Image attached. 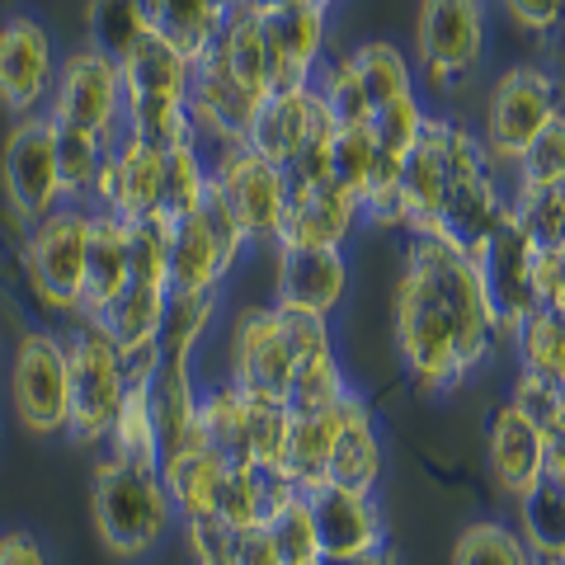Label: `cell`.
Returning <instances> with one entry per match:
<instances>
[{
    "label": "cell",
    "instance_id": "6da1fadb",
    "mask_svg": "<svg viewBox=\"0 0 565 565\" xmlns=\"http://www.w3.org/2000/svg\"><path fill=\"white\" fill-rule=\"evenodd\" d=\"M396 359L419 396H448L500 353L471 255L444 236H405L396 269Z\"/></svg>",
    "mask_w": 565,
    "mask_h": 565
},
{
    "label": "cell",
    "instance_id": "7a4b0ae2",
    "mask_svg": "<svg viewBox=\"0 0 565 565\" xmlns=\"http://www.w3.org/2000/svg\"><path fill=\"white\" fill-rule=\"evenodd\" d=\"M490 0H419L415 6V76L424 99L457 95L490 57Z\"/></svg>",
    "mask_w": 565,
    "mask_h": 565
},
{
    "label": "cell",
    "instance_id": "3957f363",
    "mask_svg": "<svg viewBox=\"0 0 565 565\" xmlns=\"http://www.w3.org/2000/svg\"><path fill=\"white\" fill-rule=\"evenodd\" d=\"M90 514L95 533L122 561H141L170 537L180 523L170 509V494L156 471H132L118 462L95 457V486H90Z\"/></svg>",
    "mask_w": 565,
    "mask_h": 565
},
{
    "label": "cell",
    "instance_id": "277c9868",
    "mask_svg": "<svg viewBox=\"0 0 565 565\" xmlns=\"http://www.w3.org/2000/svg\"><path fill=\"white\" fill-rule=\"evenodd\" d=\"M565 109V81L556 66L546 62H514L490 81L486 109H481V147L494 166L509 174V166L523 156V147L533 141L546 122Z\"/></svg>",
    "mask_w": 565,
    "mask_h": 565
},
{
    "label": "cell",
    "instance_id": "5b68a950",
    "mask_svg": "<svg viewBox=\"0 0 565 565\" xmlns=\"http://www.w3.org/2000/svg\"><path fill=\"white\" fill-rule=\"evenodd\" d=\"M62 344H66V438L99 452L122 396H128V382L118 373V349L90 321H66Z\"/></svg>",
    "mask_w": 565,
    "mask_h": 565
},
{
    "label": "cell",
    "instance_id": "8992f818",
    "mask_svg": "<svg viewBox=\"0 0 565 565\" xmlns=\"http://www.w3.org/2000/svg\"><path fill=\"white\" fill-rule=\"evenodd\" d=\"M85 241H90V207L57 203L39 222L24 226L20 259L29 274V288L43 297L47 311L76 316L81 302V278H85Z\"/></svg>",
    "mask_w": 565,
    "mask_h": 565
},
{
    "label": "cell",
    "instance_id": "52a82bcc",
    "mask_svg": "<svg viewBox=\"0 0 565 565\" xmlns=\"http://www.w3.org/2000/svg\"><path fill=\"white\" fill-rule=\"evenodd\" d=\"M6 401L24 434H66V344L62 330H24L10 344Z\"/></svg>",
    "mask_w": 565,
    "mask_h": 565
},
{
    "label": "cell",
    "instance_id": "ba28073f",
    "mask_svg": "<svg viewBox=\"0 0 565 565\" xmlns=\"http://www.w3.org/2000/svg\"><path fill=\"white\" fill-rule=\"evenodd\" d=\"M292 344L269 302L236 307L222 326V382H232L245 396H269L288 405L292 386Z\"/></svg>",
    "mask_w": 565,
    "mask_h": 565
},
{
    "label": "cell",
    "instance_id": "9c48e42d",
    "mask_svg": "<svg viewBox=\"0 0 565 565\" xmlns=\"http://www.w3.org/2000/svg\"><path fill=\"white\" fill-rule=\"evenodd\" d=\"M207 180L217 189V199L236 217L241 236L250 250H274L278 222L288 207V174L269 166L250 147H226L222 156L207 161Z\"/></svg>",
    "mask_w": 565,
    "mask_h": 565
},
{
    "label": "cell",
    "instance_id": "30bf717a",
    "mask_svg": "<svg viewBox=\"0 0 565 565\" xmlns=\"http://www.w3.org/2000/svg\"><path fill=\"white\" fill-rule=\"evenodd\" d=\"M0 193L14 222H39L62 199V174H57V128L47 114L14 118L6 141H0Z\"/></svg>",
    "mask_w": 565,
    "mask_h": 565
},
{
    "label": "cell",
    "instance_id": "8fae6325",
    "mask_svg": "<svg viewBox=\"0 0 565 565\" xmlns=\"http://www.w3.org/2000/svg\"><path fill=\"white\" fill-rule=\"evenodd\" d=\"M122 99L128 95H122L118 62L104 57L99 47L81 43L57 62V81H52V95H47L43 114L57 122V128H85V132L118 137Z\"/></svg>",
    "mask_w": 565,
    "mask_h": 565
},
{
    "label": "cell",
    "instance_id": "7c38bea8",
    "mask_svg": "<svg viewBox=\"0 0 565 565\" xmlns=\"http://www.w3.org/2000/svg\"><path fill=\"white\" fill-rule=\"evenodd\" d=\"M255 20H259L264 62H269V95L307 90L316 81V66H321L330 52V10L259 0Z\"/></svg>",
    "mask_w": 565,
    "mask_h": 565
},
{
    "label": "cell",
    "instance_id": "4fadbf2b",
    "mask_svg": "<svg viewBox=\"0 0 565 565\" xmlns=\"http://www.w3.org/2000/svg\"><path fill=\"white\" fill-rule=\"evenodd\" d=\"M471 264H476V278H481V292H486V302H490L494 330H500V344H509V340H514V330L537 311L533 245H527V236L504 217Z\"/></svg>",
    "mask_w": 565,
    "mask_h": 565
},
{
    "label": "cell",
    "instance_id": "5bb4252c",
    "mask_svg": "<svg viewBox=\"0 0 565 565\" xmlns=\"http://www.w3.org/2000/svg\"><path fill=\"white\" fill-rule=\"evenodd\" d=\"M52 81H57V47L47 24L33 14L0 20V104L14 118L43 114Z\"/></svg>",
    "mask_w": 565,
    "mask_h": 565
},
{
    "label": "cell",
    "instance_id": "9a60e30c",
    "mask_svg": "<svg viewBox=\"0 0 565 565\" xmlns=\"http://www.w3.org/2000/svg\"><path fill=\"white\" fill-rule=\"evenodd\" d=\"M363 226V207L340 184H288L274 250H344Z\"/></svg>",
    "mask_w": 565,
    "mask_h": 565
},
{
    "label": "cell",
    "instance_id": "2e32d148",
    "mask_svg": "<svg viewBox=\"0 0 565 565\" xmlns=\"http://www.w3.org/2000/svg\"><path fill=\"white\" fill-rule=\"evenodd\" d=\"M161 166H166V151H156V147H147V141H132V137L118 132L114 151L104 156V166L95 174L90 207L114 212L118 222L156 217V203H161Z\"/></svg>",
    "mask_w": 565,
    "mask_h": 565
},
{
    "label": "cell",
    "instance_id": "e0dca14e",
    "mask_svg": "<svg viewBox=\"0 0 565 565\" xmlns=\"http://www.w3.org/2000/svg\"><path fill=\"white\" fill-rule=\"evenodd\" d=\"M349 255L344 250H274V297L278 311H307L334 321L349 297Z\"/></svg>",
    "mask_w": 565,
    "mask_h": 565
},
{
    "label": "cell",
    "instance_id": "ac0fdd59",
    "mask_svg": "<svg viewBox=\"0 0 565 565\" xmlns=\"http://www.w3.org/2000/svg\"><path fill=\"white\" fill-rule=\"evenodd\" d=\"M302 494L316 523V542H321V561H340L386 542V519H382L377 494H359L330 481H316Z\"/></svg>",
    "mask_w": 565,
    "mask_h": 565
},
{
    "label": "cell",
    "instance_id": "d6986e66",
    "mask_svg": "<svg viewBox=\"0 0 565 565\" xmlns=\"http://www.w3.org/2000/svg\"><path fill=\"white\" fill-rule=\"evenodd\" d=\"M330 128L334 122L321 109V99H316L311 85L307 90H278V95H269L259 104L250 132H245V147H250L255 156H264L269 166L288 170L297 156H302L311 141L321 132H330Z\"/></svg>",
    "mask_w": 565,
    "mask_h": 565
},
{
    "label": "cell",
    "instance_id": "ffe728a7",
    "mask_svg": "<svg viewBox=\"0 0 565 565\" xmlns=\"http://www.w3.org/2000/svg\"><path fill=\"white\" fill-rule=\"evenodd\" d=\"M382 467H386L382 429L373 419V405H367V396H359V386H353V392L344 396V405H340V438H334L326 481L344 486V490H359V494H377Z\"/></svg>",
    "mask_w": 565,
    "mask_h": 565
},
{
    "label": "cell",
    "instance_id": "44dd1931",
    "mask_svg": "<svg viewBox=\"0 0 565 565\" xmlns=\"http://www.w3.org/2000/svg\"><path fill=\"white\" fill-rule=\"evenodd\" d=\"M486 462H490L494 486L504 494H514V500L542 481V429L514 401L494 405V415L486 424Z\"/></svg>",
    "mask_w": 565,
    "mask_h": 565
},
{
    "label": "cell",
    "instance_id": "7402d4cb",
    "mask_svg": "<svg viewBox=\"0 0 565 565\" xmlns=\"http://www.w3.org/2000/svg\"><path fill=\"white\" fill-rule=\"evenodd\" d=\"M128 288V222L114 212L90 207V241H85V278H81V302L71 321H95V316Z\"/></svg>",
    "mask_w": 565,
    "mask_h": 565
},
{
    "label": "cell",
    "instance_id": "603a6c76",
    "mask_svg": "<svg viewBox=\"0 0 565 565\" xmlns=\"http://www.w3.org/2000/svg\"><path fill=\"white\" fill-rule=\"evenodd\" d=\"M199 367L193 363H161L156 377L147 382V411H151V429H156V452L174 457L193 434H199Z\"/></svg>",
    "mask_w": 565,
    "mask_h": 565
},
{
    "label": "cell",
    "instance_id": "cb8c5ba5",
    "mask_svg": "<svg viewBox=\"0 0 565 565\" xmlns=\"http://www.w3.org/2000/svg\"><path fill=\"white\" fill-rule=\"evenodd\" d=\"M156 476H161V486L170 494V509H174L180 523L217 514V490H222L226 467L199 444V434H193L174 457H166V462L156 467Z\"/></svg>",
    "mask_w": 565,
    "mask_h": 565
},
{
    "label": "cell",
    "instance_id": "d4e9b609",
    "mask_svg": "<svg viewBox=\"0 0 565 565\" xmlns=\"http://www.w3.org/2000/svg\"><path fill=\"white\" fill-rule=\"evenodd\" d=\"M118 76H122V95H156V99H184L189 95V76L193 62L180 47H170L156 33H141V39L118 57Z\"/></svg>",
    "mask_w": 565,
    "mask_h": 565
},
{
    "label": "cell",
    "instance_id": "484cf974",
    "mask_svg": "<svg viewBox=\"0 0 565 565\" xmlns=\"http://www.w3.org/2000/svg\"><path fill=\"white\" fill-rule=\"evenodd\" d=\"M141 20H147V33L180 47L189 62H199L217 43L226 10L217 0H141Z\"/></svg>",
    "mask_w": 565,
    "mask_h": 565
},
{
    "label": "cell",
    "instance_id": "4316f807",
    "mask_svg": "<svg viewBox=\"0 0 565 565\" xmlns=\"http://www.w3.org/2000/svg\"><path fill=\"white\" fill-rule=\"evenodd\" d=\"M259 6V0H255ZM255 6L226 10L217 43L207 47V57L217 62L236 85H245L250 95H269V62H264V43H259V20Z\"/></svg>",
    "mask_w": 565,
    "mask_h": 565
},
{
    "label": "cell",
    "instance_id": "83f0119b",
    "mask_svg": "<svg viewBox=\"0 0 565 565\" xmlns=\"http://www.w3.org/2000/svg\"><path fill=\"white\" fill-rule=\"evenodd\" d=\"M222 321V292H166V321H161V353L170 363L199 367L212 326Z\"/></svg>",
    "mask_w": 565,
    "mask_h": 565
},
{
    "label": "cell",
    "instance_id": "f1b7e54d",
    "mask_svg": "<svg viewBox=\"0 0 565 565\" xmlns=\"http://www.w3.org/2000/svg\"><path fill=\"white\" fill-rule=\"evenodd\" d=\"M199 444L217 457L226 471L250 467V457H245V405H241L236 386L222 377L203 386V396H199Z\"/></svg>",
    "mask_w": 565,
    "mask_h": 565
},
{
    "label": "cell",
    "instance_id": "f546056e",
    "mask_svg": "<svg viewBox=\"0 0 565 565\" xmlns=\"http://www.w3.org/2000/svg\"><path fill=\"white\" fill-rule=\"evenodd\" d=\"M161 321H166V288H156V282H128L90 326L109 334L114 349H128V344L161 340Z\"/></svg>",
    "mask_w": 565,
    "mask_h": 565
},
{
    "label": "cell",
    "instance_id": "4dcf8cb0",
    "mask_svg": "<svg viewBox=\"0 0 565 565\" xmlns=\"http://www.w3.org/2000/svg\"><path fill=\"white\" fill-rule=\"evenodd\" d=\"M344 57H349L353 76H359V85H363V95H367L373 109H377V104H386V99H401V95L419 90L411 52L396 47L392 39H367L359 47H349Z\"/></svg>",
    "mask_w": 565,
    "mask_h": 565
},
{
    "label": "cell",
    "instance_id": "1f68e13d",
    "mask_svg": "<svg viewBox=\"0 0 565 565\" xmlns=\"http://www.w3.org/2000/svg\"><path fill=\"white\" fill-rule=\"evenodd\" d=\"M104 462H118V467H132V471H156L161 467V452H156V429H151V411H147V386H128L118 415L104 434L99 452Z\"/></svg>",
    "mask_w": 565,
    "mask_h": 565
},
{
    "label": "cell",
    "instance_id": "d6a6232c",
    "mask_svg": "<svg viewBox=\"0 0 565 565\" xmlns=\"http://www.w3.org/2000/svg\"><path fill=\"white\" fill-rule=\"evenodd\" d=\"M340 405H334V411H316V415H292L288 457H282V481H292L297 490L326 481L334 438H340Z\"/></svg>",
    "mask_w": 565,
    "mask_h": 565
},
{
    "label": "cell",
    "instance_id": "836d02e7",
    "mask_svg": "<svg viewBox=\"0 0 565 565\" xmlns=\"http://www.w3.org/2000/svg\"><path fill=\"white\" fill-rule=\"evenodd\" d=\"M264 533H269L274 552L282 565H321V542H316V523L307 509V494L297 490L292 481H282L269 514H264Z\"/></svg>",
    "mask_w": 565,
    "mask_h": 565
},
{
    "label": "cell",
    "instance_id": "e575fe53",
    "mask_svg": "<svg viewBox=\"0 0 565 565\" xmlns=\"http://www.w3.org/2000/svg\"><path fill=\"white\" fill-rule=\"evenodd\" d=\"M519 537L533 552V561L561 565L565 561V490L552 481H537L519 494Z\"/></svg>",
    "mask_w": 565,
    "mask_h": 565
},
{
    "label": "cell",
    "instance_id": "d590c367",
    "mask_svg": "<svg viewBox=\"0 0 565 565\" xmlns=\"http://www.w3.org/2000/svg\"><path fill=\"white\" fill-rule=\"evenodd\" d=\"M514 353H519V373L537 377L546 386L565 392V321L556 311L537 307L527 321L514 330Z\"/></svg>",
    "mask_w": 565,
    "mask_h": 565
},
{
    "label": "cell",
    "instance_id": "8d00e7d4",
    "mask_svg": "<svg viewBox=\"0 0 565 565\" xmlns=\"http://www.w3.org/2000/svg\"><path fill=\"white\" fill-rule=\"evenodd\" d=\"M245 457L250 467L264 476H282V457H288V429H292V411L282 401L269 396H245Z\"/></svg>",
    "mask_w": 565,
    "mask_h": 565
},
{
    "label": "cell",
    "instance_id": "74e56055",
    "mask_svg": "<svg viewBox=\"0 0 565 565\" xmlns=\"http://www.w3.org/2000/svg\"><path fill=\"white\" fill-rule=\"evenodd\" d=\"M57 128V122H52ZM118 137L104 132H85V128H57V174H62V199L90 207V189L95 174L104 166V156L114 151Z\"/></svg>",
    "mask_w": 565,
    "mask_h": 565
},
{
    "label": "cell",
    "instance_id": "f35d334b",
    "mask_svg": "<svg viewBox=\"0 0 565 565\" xmlns=\"http://www.w3.org/2000/svg\"><path fill=\"white\" fill-rule=\"evenodd\" d=\"M207 199V161L199 156L193 141H180V147L166 151L161 166V203H156V217L180 222L189 212H199Z\"/></svg>",
    "mask_w": 565,
    "mask_h": 565
},
{
    "label": "cell",
    "instance_id": "ab89813d",
    "mask_svg": "<svg viewBox=\"0 0 565 565\" xmlns=\"http://www.w3.org/2000/svg\"><path fill=\"white\" fill-rule=\"evenodd\" d=\"M118 132L132 137V141H147V147H156V151H170V147H180V141H193L184 99H156V95L122 99V128Z\"/></svg>",
    "mask_w": 565,
    "mask_h": 565
},
{
    "label": "cell",
    "instance_id": "60d3db41",
    "mask_svg": "<svg viewBox=\"0 0 565 565\" xmlns=\"http://www.w3.org/2000/svg\"><path fill=\"white\" fill-rule=\"evenodd\" d=\"M509 222L533 250H565V184L561 189H509Z\"/></svg>",
    "mask_w": 565,
    "mask_h": 565
},
{
    "label": "cell",
    "instance_id": "b9f144b4",
    "mask_svg": "<svg viewBox=\"0 0 565 565\" xmlns=\"http://www.w3.org/2000/svg\"><path fill=\"white\" fill-rule=\"evenodd\" d=\"M316 99H321V109L330 114L334 128H363L367 118H373V104H367L359 76H353V66L344 52H326V62L316 66V81H311Z\"/></svg>",
    "mask_w": 565,
    "mask_h": 565
},
{
    "label": "cell",
    "instance_id": "7bdbcfd3",
    "mask_svg": "<svg viewBox=\"0 0 565 565\" xmlns=\"http://www.w3.org/2000/svg\"><path fill=\"white\" fill-rule=\"evenodd\" d=\"M429 109H434V104L424 99V90L401 95V99H386V104H377V109H373L367 128H373L377 151H382L386 166H401L405 156H411V147H415L419 132H424V118H429Z\"/></svg>",
    "mask_w": 565,
    "mask_h": 565
},
{
    "label": "cell",
    "instance_id": "ee69618b",
    "mask_svg": "<svg viewBox=\"0 0 565 565\" xmlns=\"http://www.w3.org/2000/svg\"><path fill=\"white\" fill-rule=\"evenodd\" d=\"M504 180L509 189H561L565 184V109L527 141Z\"/></svg>",
    "mask_w": 565,
    "mask_h": 565
},
{
    "label": "cell",
    "instance_id": "f6af8a7d",
    "mask_svg": "<svg viewBox=\"0 0 565 565\" xmlns=\"http://www.w3.org/2000/svg\"><path fill=\"white\" fill-rule=\"evenodd\" d=\"M452 565H537V561L523 546L519 527H509L500 519H481L457 533Z\"/></svg>",
    "mask_w": 565,
    "mask_h": 565
},
{
    "label": "cell",
    "instance_id": "bcb514c9",
    "mask_svg": "<svg viewBox=\"0 0 565 565\" xmlns=\"http://www.w3.org/2000/svg\"><path fill=\"white\" fill-rule=\"evenodd\" d=\"M141 33H147L141 0H85V43L99 47L104 57L118 62Z\"/></svg>",
    "mask_w": 565,
    "mask_h": 565
},
{
    "label": "cell",
    "instance_id": "7dc6e473",
    "mask_svg": "<svg viewBox=\"0 0 565 565\" xmlns=\"http://www.w3.org/2000/svg\"><path fill=\"white\" fill-rule=\"evenodd\" d=\"M377 161H382V151H377V137H373L367 122H363V128H334L330 184H340L359 207H363L367 184H373V174H377Z\"/></svg>",
    "mask_w": 565,
    "mask_h": 565
},
{
    "label": "cell",
    "instance_id": "c3c4849f",
    "mask_svg": "<svg viewBox=\"0 0 565 565\" xmlns=\"http://www.w3.org/2000/svg\"><path fill=\"white\" fill-rule=\"evenodd\" d=\"M269 490H274V476H264L255 467H232L222 476V490H217V514L232 533H241V527H255L264 523V514H269Z\"/></svg>",
    "mask_w": 565,
    "mask_h": 565
},
{
    "label": "cell",
    "instance_id": "681fc988",
    "mask_svg": "<svg viewBox=\"0 0 565 565\" xmlns=\"http://www.w3.org/2000/svg\"><path fill=\"white\" fill-rule=\"evenodd\" d=\"M166 245H170L166 217L128 222V282H156V288H166Z\"/></svg>",
    "mask_w": 565,
    "mask_h": 565
},
{
    "label": "cell",
    "instance_id": "f907efd6",
    "mask_svg": "<svg viewBox=\"0 0 565 565\" xmlns=\"http://www.w3.org/2000/svg\"><path fill=\"white\" fill-rule=\"evenodd\" d=\"M490 10H500L519 33H533V39H552L565 20V0H490Z\"/></svg>",
    "mask_w": 565,
    "mask_h": 565
},
{
    "label": "cell",
    "instance_id": "816d5d0a",
    "mask_svg": "<svg viewBox=\"0 0 565 565\" xmlns=\"http://www.w3.org/2000/svg\"><path fill=\"white\" fill-rule=\"evenodd\" d=\"M184 537H189L193 565H232L236 533L222 519H193V523H184Z\"/></svg>",
    "mask_w": 565,
    "mask_h": 565
},
{
    "label": "cell",
    "instance_id": "f5cc1de1",
    "mask_svg": "<svg viewBox=\"0 0 565 565\" xmlns=\"http://www.w3.org/2000/svg\"><path fill=\"white\" fill-rule=\"evenodd\" d=\"M166 363V353H161V340H151V344H128V349H118V373L128 386H147L156 377V367Z\"/></svg>",
    "mask_w": 565,
    "mask_h": 565
},
{
    "label": "cell",
    "instance_id": "db71d44e",
    "mask_svg": "<svg viewBox=\"0 0 565 565\" xmlns=\"http://www.w3.org/2000/svg\"><path fill=\"white\" fill-rule=\"evenodd\" d=\"M0 565H47V552L33 533L10 527V533H0Z\"/></svg>",
    "mask_w": 565,
    "mask_h": 565
},
{
    "label": "cell",
    "instance_id": "11a10c76",
    "mask_svg": "<svg viewBox=\"0 0 565 565\" xmlns=\"http://www.w3.org/2000/svg\"><path fill=\"white\" fill-rule=\"evenodd\" d=\"M232 565H282L269 533L255 523V527H241L236 533V552H232Z\"/></svg>",
    "mask_w": 565,
    "mask_h": 565
},
{
    "label": "cell",
    "instance_id": "9f6ffc18",
    "mask_svg": "<svg viewBox=\"0 0 565 565\" xmlns=\"http://www.w3.org/2000/svg\"><path fill=\"white\" fill-rule=\"evenodd\" d=\"M321 565H401V561H396L392 542H377V546H367V552H353V556H340V561H321Z\"/></svg>",
    "mask_w": 565,
    "mask_h": 565
},
{
    "label": "cell",
    "instance_id": "6f0895ef",
    "mask_svg": "<svg viewBox=\"0 0 565 565\" xmlns=\"http://www.w3.org/2000/svg\"><path fill=\"white\" fill-rule=\"evenodd\" d=\"M552 39H556V57H561V66H565V20H561V29L552 33Z\"/></svg>",
    "mask_w": 565,
    "mask_h": 565
},
{
    "label": "cell",
    "instance_id": "680465c9",
    "mask_svg": "<svg viewBox=\"0 0 565 565\" xmlns=\"http://www.w3.org/2000/svg\"><path fill=\"white\" fill-rule=\"evenodd\" d=\"M282 6H321V10H334V0H282Z\"/></svg>",
    "mask_w": 565,
    "mask_h": 565
},
{
    "label": "cell",
    "instance_id": "91938a15",
    "mask_svg": "<svg viewBox=\"0 0 565 565\" xmlns=\"http://www.w3.org/2000/svg\"><path fill=\"white\" fill-rule=\"evenodd\" d=\"M222 10H241V6H255V0H217Z\"/></svg>",
    "mask_w": 565,
    "mask_h": 565
},
{
    "label": "cell",
    "instance_id": "94428289",
    "mask_svg": "<svg viewBox=\"0 0 565 565\" xmlns=\"http://www.w3.org/2000/svg\"><path fill=\"white\" fill-rule=\"evenodd\" d=\"M537 565H546V561H537Z\"/></svg>",
    "mask_w": 565,
    "mask_h": 565
},
{
    "label": "cell",
    "instance_id": "6125c7cd",
    "mask_svg": "<svg viewBox=\"0 0 565 565\" xmlns=\"http://www.w3.org/2000/svg\"><path fill=\"white\" fill-rule=\"evenodd\" d=\"M0 6H6V0H0Z\"/></svg>",
    "mask_w": 565,
    "mask_h": 565
},
{
    "label": "cell",
    "instance_id": "be15d7a7",
    "mask_svg": "<svg viewBox=\"0 0 565 565\" xmlns=\"http://www.w3.org/2000/svg\"><path fill=\"white\" fill-rule=\"evenodd\" d=\"M561 565H565V561H561Z\"/></svg>",
    "mask_w": 565,
    "mask_h": 565
}]
</instances>
